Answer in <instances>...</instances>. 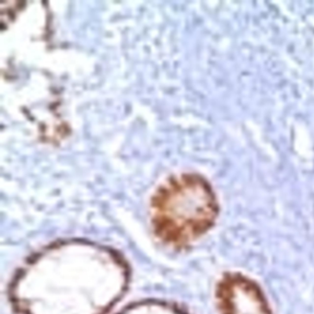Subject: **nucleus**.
I'll list each match as a JSON object with an SVG mask.
<instances>
[{
	"mask_svg": "<svg viewBox=\"0 0 314 314\" xmlns=\"http://www.w3.org/2000/svg\"><path fill=\"white\" fill-rule=\"evenodd\" d=\"M217 214L213 191L197 174H180L167 180L151 201L155 231L173 244H185L200 237L209 230Z\"/></svg>",
	"mask_w": 314,
	"mask_h": 314,
	"instance_id": "1",
	"label": "nucleus"
},
{
	"mask_svg": "<svg viewBox=\"0 0 314 314\" xmlns=\"http://www.w3.org/2000/svg\"><path fill=\"white\" fill-rule=\"evenodd\" d=\"M217 298L221 314H273L261 288L239 274L223 277Z\"/></svg>",
	"mask_w": 314,
	"mask_h": 314,
	"instance_id": "2",
	"label": "nucleus"
}]
</instances>
